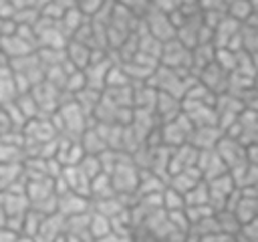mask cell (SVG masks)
I'll return each mask as SVG.
<instances>
[{
	"instance_id": "cell-1",
	"label": "cell",
	"mask_w": 258,
	"mask_h": 242,
	"mask_svg": "<svg viewBox=\"0 0 258 242\" xmlns=\"http://www.w3.org/2000/svg\"><path fill=\"white\" fill-rule=\"evenodd\" d=\"M109 175H111L115 194H119V196H135L141 169L133 163L129 153H121L117 165L113 167V171Z\"/></svg>"
},
{
	"instance_id": "cell-22",
	"label": "cell",
	"mask_w": 258,
	"mask_h": 242,
	"mask_svg": "<svg viewBox=\"0 0 258 242\" xmlns=\"http://www.w3.org/2000/svg\"><path fill=\"white\" fill-rule=\"evenodd\" d=\"M240 40H242V50L256 54L258 52V28L256 26H240Z\"/></svg>"
},
{
	"instance_id": "cell-32",
	"label": "cell",
	"mask_w": 258,
	"mask_h": 242,
	"mask_svg": "<svg viewBox=\"0 0 258 242\" xmlns=\"http://www.w3.org/2000/svg\"><path fill=\"white\" fill-rule=\"evenodd\" d=\"M48 2H52V0H38V8L44 6V4H48Z\"/></svg>"
},
{
	"instance_id": "cell-7",
	"label": "cell",
	"mask_w": 258,
	"mask_h": 242,
	"mask_svg": "<svg viewBox=\"0 0 258 242\" xmlns=\"http://www.w3.org/2000/svg\"><path fill=\"white\" fill-rule=\"evenodd\" d=\"M196 169L200 171L204 182H210L214 177H220L224 173H228L226 163L220 159V155L216 153V149H206V151H198V161H196Z\"/></svg>"
},
{
	"instance_id": "cell-13",
	"label": "cell",
	"mask_w": 258,
	"mask_h": 242,
	"mask_svg": "<svg viewBox=\"0 0 258 242\" xmlns=\"http://www.w3.org/2000/svg\"><path fill=\"white\" fill-rule=\"evenodd\" d=\"M232 212H234V216L238 218V222L242 226L252 222V220H256L258 218V196H244V194H240L236 204H234V208H232Z\"/></svg>"
},
{
	"instance_id": "cell-4",
	"label": "cell",
	"mask_w": 258,
	"mask_h": 242,
	"mask_svg": "<svg viewBox=\"0 0 258 242\" xmlns=\"http://www.w3.org/2000/svg\"><path fill=\"white\" fill-rule=\"evenodd\" d=\"M141 20H143L145 30H147L153 38H157L159 42H167V40L175 38V26H173V22H171V18H169L167 12H163V10L155 8V6H151L149 12H147Z\"/></svg>"
},
{
	"instance_id": "cell-16",
	"label": "cell",
	"mask_w": 258,
	"mask_h": 242,
	"mask_svg": "<svg viewBox=\"0 0 258 242\" xmlns=\"http://www.w3.org/2000/svg\"><path fill=\"white\" fill-rule=\"evenodd\" d=\"M111 196H115L111 175L101 171L99 175H95V177L91 179L89 198H91V202H95V200H105V198H111Z\"/></svg>"
},
{
	"instance_id": "cell-18",
	"label": "cell",
	"mask_w": 258,
	"mask_h": 242,
	"mask_svg": "<svg viewBox=\"0 0 258 242\" xmlns=\"http://www.w3.org/2000/svg\"><path fill=\"white\" fill-rule=\"evenodd\" d=\"M20 177H22V161L20 163H0V194L12 190Z\"/></svg>"
},
{
	"instance_id": "cell-5",
	"label": "cell",
	"mask_w": 258,
	"mask_h": 242,
	"mask_svg": "<svg viewBox=\"0 0 258 242\" xmlns=\"http://www.w3.org/2000/svg\"><path fill=\"white\" fill-rule=\"evenodd\" d=\"M198 81L212 93V95H222L228 91V83H230V73H226L216 60L210 63L208 67H204L198 73Z\"/></svg>"
},
{
	"instance_id": "cell-33",
	"label": "cell",
	"mask_w": 258,
	"mask_h": 242,
	"mask_svg": "<svg viewBox=\"0 0 258 242\" xmlns=\"http://www.w3.org/2000/svg\"><path fill=\"white\" fill-rule=\"evenodd\" d=\"M0 26H2V20H0Z\"/></svg>"
},
{
	"instance_id": "cell-15",
	"label": "cell",
	"mask_w": 258,
	"mask_h": 242,
	"mask_svg": "<svg viewBox=\"0 0 258 242\" xmlns=\"http://www.w3.org/2000/svg\"><path fill=\"white\" fill-rule=\"evenodd\" d=\"M79 143H81V147H83V151L87 155H99L101 151L107 149V143H105L103 135L99 133V129L95 125H89L83 131V135L79 137Z\"/></svg>"
},
{
	"instance_id": "cell-29",
	"label": "cell",
	"mask_w": 258,
	"mask_h": 242,
	"mask_svg": "<svg viewBox=\"0 0 258 242\" xmlns=\"http://www.w3.org/2000/svg\"><path fill=\"white\" fill-rule=\"evenodd\" d=\"M246 161L258 167V141H252L246 145Z\"/></svg>"
},
{
	"instance_id": "cell-12",
	"label": "cell",
	"mask_w": 258,
	"mask_h": 242,
	"mask_svg": "<svg viewBox=\"0 0 258 242\" xmlns=\"http://www.w3.org/2000/svg\"><path fill=\"white\" fill-rule=\"evenodd\" d=\"M91 56H93V48L79 42V40H69L64 44V60L73 67V69H79V71H85L87 65L91 63Z\"/></svg>"
},
{
	"instance_id": "cell-23",
	"label": "cell",
	"mask_w": 258,
	"mask_h": 242,
	"mask_svg": "<svg viewBox=\"0 0 258 242\" xmlns=\"http://www.w3.org/2000/svg\"><path fill=\"white\" fill-rule=\"evenodd\" d=\"M214 60L226 71V73H234L238 67V52L230 50V48H216V56Z\"/></svg>"
},
{
	"instance_id": "cell-2",
	"label": "cell",
	"mask_w": 258,
	"mask_h": 242,
	"mask_svg": "<svg viewBox=\"0 0 258 242\" xmlns=\"http://www.w3.org/2000/svg\"><path fill=\"white\" fill-rule=\"evenodd\" d=\"M157 131H159V141H161V145L173 149V147H179V145L189 143V137H191V133H194V125H191V121L187 119V115L181 111L175 119L165 121V123H159Z\"/></svg>"
},
{
	"instance_id": "cell-14",
	"label": "cell",
	"mask_w": 258,
	"mask_h": 242,
	"mask_svg": "<svg viewBox=\"0 0 258 242\" xmlns=\"http://www.w3.org/2000/svg\"><path fill=\"white\" fill-rule=\"evenodd\" d=\"M198 182H202L200 171H198L196 167H189V169H183V171L171 173V175L167 177V184H165V186L173 188V190H175V192H179V194H185V192H187V190H191Z\"/></svg>"
},
{
	"instance_id": "cell-24",
	"label": "cell",
	"mask_w": 258,
	"mask_h": 242,
	"mask_svg": "<svg viewBox=\"0 0 258 242\" xmlns=\"http://www.w3.org/2000/svg\"><path fill=\"white\" fill-rule=\"evenodd\" d=\"M115 2L121 8H125L129 14H133L135 18H143L149 12V8L153 6L151 0H115Z\"/></svg>"
},
{
	"instance_id": "cell-19",
	"label": "cell",
	"mask_w": 258,
	"mask_h": 242,
	"mask_svg": "<svg viewBox=\"0 0 258 242\" xmlns=\"http://www.w3.org/2000/svg\"><path fill=\"white\" fill-rule=\"evenodd\" d=\"M183 200H185V206H206L208 200H210V192H208V184L202 179L198 182L191 190H187L183 194Z\"/></svg>"
},
{
	"instance_id": "cell-31",
	"label": "cell",
	"mask_w": 258,
	"mask_h": 242,
	"mask_svg": "<svg viewBox=\"0 0 258 242\" xmlns=\"http://www.w3.org/2000/svg\"><path fill=\"white\" fill-rule=\"evenodd\" d=\"M10 2L14 4L16 10H20V8H30V6H38V0H10Z\"/></svg>"
},
{
	"instance_id": "cell-21",
	"label": "cell",
	"mask_w": 258,
	"mask_h": 242,
	"mask_svg": "<svg viewBox=\"0 0 258 242\" xmlns=\"http://www.w3.org/2000/svg\"><path fill=\"white\" fill-rule=\"evenodd\" d=\"M226 14L230 18H234L236 22L244 24L250 14H252V6H250V0H230L228 2V8H226Z\"/></svg>"
},
{
	"instance_id": "cell-26",
	"label": "cell",
	"mask_w": 258,
	"mask_h": 242,
	"mask_svg": "<svg viewBox=\"0 0 258 242\" xmlns=\"http://www.w3.org/2000/svg\"><path fill=\"white\" fill-rule=\"evenodd\" d=\"M107 0H77V8L87 16V18H93L103 6H105Z\"/></svg>"
},
{
	"instance_id": "cell-9",
	"label": "cell",
	"mask_w": 258,
	"mask_h": 242,
	"mask_svg": "<svg viewBox=\"0 0 258 242\" xmlns=\"http://www.w3.org/2000/svg\"><path fill=\"white\" fill-rule=\"evenodd\" d=\"M64 216H60L58 212L48 214L42 218V224L34 236V242H56L62 234H64Z\"/></svg>"
},
{
	"instance_id": "cell-20",
	"label": "cell",
	"mask_w": 258,
	"mask_h": 242,
	"mask_svg": "<svg viewBox=\"0 0 258 242\" xmlns=\"http://www.w3.org/2000/svg\"><path fill=\"white\" fill-rule=\"evenodd\" d=\"M161 208L165 212H177V210H183L185 208V200H183V194L175 192L173 188L165 186L163 192H161Z\"/></svg>"
},
{
	"instance_id": "cell-11",
	"label": "cell",
	"mask_w": 258,
	"mask_h": 242,
	"mask_svg": "<svg viewBox=\"0 0 258 242\" xmlns=\"http://www.w3.org/2000/svg\"><path fill=\"white\" fill-rule=\"evenodd\" d=\"M224 131L218 125H204V127H194V133L189 137V143L198 149V151H206V149H216L218 141L222 139Z\"/></svg>"
},
{
	"instance_id": "cell-8",
	"label": "cell",
	"mask_w": 258,
	"mask_h": 242,
	"mask_svg": "<svg viewBox=\"0 0 258 242\" xmlns=\"http://www.w3.org/2000/svg\"><path fill=\"white\" fill-rule=\"evenodd\" d=\"M91 210V198L75 194V192H62L56 196V212L64 218L79 216Z\"/></svg>"
},
{
	"instance_id": "cell-28",
	"label": "cell",
	"mask_w": 258,
	"mask_h": 242,
	"mask_svg": "<svg viewBox=\"0 0 258 242\" xmlns=\"http://www.w3.org/2000/svg\"><path fill=\"white\" fill-rule=\"evenodd\" d=\"M240 236H244L250 242H258V218L252 220V222H248V224H244L240 228Z\"/></svg>"
},
{
	"instance_id": "cell-27",
	"label": "cell",
	"mask_w": 258,
	"mask_h": 242,
	"mask_svg": "<svg viewBox=\"0 0 258 242\" xmlns=\"http://www.w3.org/2000/svg\"><path fill=\"white\" fill-rule=\"evenodd\" d=\"M95 242H133V232H127V230H113L109 232L107 236L95 240Z\"/></svg>"
},
{
	"instance_id": "cell-3",
	"label": "cell",
	"mask_w": 258,
	"mask_h": 242,
	"mask_svg": "<svg viewBox=\"0 0 258 242\" xmlns=\"http://www.w3.org/2000/svg\"><path fill=\"white\" fill-rule=\"evenodd\" d=\"M159 65L175 69V71H191V48L181 44L177 38H171V40L163 42V46H161Z\"/></svg>"
},
{
	"instance_id": "cell-6",
	"label": "cell",
	"mask_w": 258,
	"mask_h": 242,
	"mask_svg": "<svg viewBox=\"0 0 258 242\" xmlns=\"http://www.w3.org/2000/svg\"><path fill=\"white\" fill-rule=\"evenodd\" d=\"M216 153L226 163L228 171L246 161V145L240 139H234V137H228V135H222V139L216 145Z\"/></svg>"
},
{
	"instance_id": "cell-30",
	"label": "cell",
	"mask_w": 258,
	"mask_h": 242,
	"mask_svg": "<svg viewBox=\"0 0 258 242\" xmlns=\"http://www.w3.org/2000/svg\"><path fill=\"white\" fill-rule=\"evenodd\" d=\"M18 236V232L6 228V226H0V242H14Z\"/></svg>"
},
{
	"instance_id": "cell-10",
	"label": "cell",
	"mask_w": 258,
	"mask_h": 242,
	"mask_svg": "<svg viewBox=\"0 0 258 242\" xmlns=\"http://www.w3.org/2000/svg\"><path fill=\"white\" fill-rule=\"evenodd\" d=\"M179 113H181V99L157 91V99H155V107H153V115H155L157 123L171 121Z\"/></svg>"
},
{
	"instance_id": "cell-25",
	"label": "cell",
	"mask_w": 258,
	"mask_h": 242,
	"mask_svg": "<svg viewBox=\"0 0 258 242\" xmlns=\"http://www.w3.org/2000/svg\"><path fill=\"white\" fill-rule=\"evenodd\" d=\"M79 169H81L89 179H93L95 175H99V173H101L99 157H97V155H87V153H85V157L79 161Z\"/></svg>"
},
{
	"instance_id": "cell-17",
	"label": "cell",
	"mask_w": 258,
	"mask_h": 242,
	"mask_svg": "<svg viewBox=\"0 0 258 242\" xmlns=\"http://www.w3.org/2000/svg\"><path fill=\"white\" fill-rule=\"evenodd\" d=\"M109 232H113L111 218H107V216L91 210V216H89V234H91L93 242L99 240V238H103V236H107Z\"/></svg>"
}]
</instances>
